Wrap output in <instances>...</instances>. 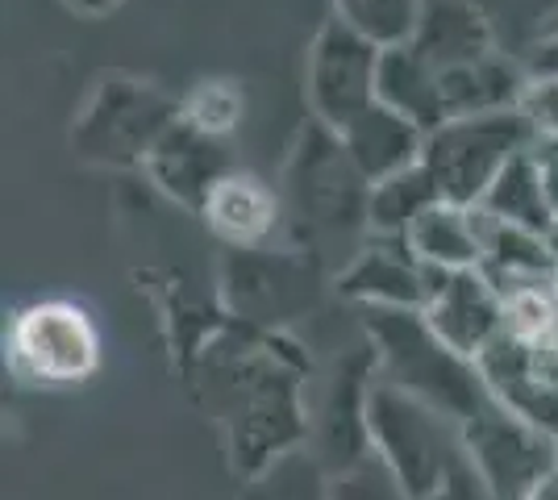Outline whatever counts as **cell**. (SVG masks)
Wrapping results in <instances>:
<instances>
[{"instance_id":"cell-21","label":"cell","mask_w":558,"mask_h":500,"mask_svg":"<svg viewBox=\"0 0 558 500\" xmlns=\"http://www.w3.org/2000/svg\"><path fill=\"white\" fill-rule=\"evenodd\" d=\"M246 113V96L233 80H196L180 96V118L213 138H230Z\"/></svg>"},{"instance_id":"cell-19","label":"cell","mask_w":558,"mask_h":500,"mask_svg":"<svg viewBox=\"0 0 558 500\" xmlns=\"http://www.w3.org/2000/svg\"><path fill=\"white\" fill-rule=\"evenodd\" d=\"M438 184L425 171V163L400 171L392 180L372 188V234H388V239H404L413 230L421 214H429L438 205Z\"/></svg>"},{"instance_id":"cell-13","label":"cell","mask_w":558,"mask_h":500,"mask_svg":"<svg viewBox=\"0 0 558 500\" xmlns=\"http://www.w3.org/2000/svg\"><path fill=\"white\" fill-rule=\"evenodd\" d=\"M201 221L209 225V234L226 251H255V246H271L288 214H283L279 188H271L255 171L233 167L230 175L209 192Z\"/></svg>"},{"instance_id":"cell-24","label":"cell","mask_w":558,"mask_h":500,"mask_svg":"<svg viewBox=\"0 0 558 500\" xmlns=\"http://www.w3.org/2000/svg\"><path fill=\"white\" fill-rule=\"evenodd\" d=\"M121 4L125 0H63V9L75 13V17H84V22H105V17H113Z\"/></svg>"},{"instance_id":"cell-2","label":"cell","mask_w":558,"mask_h":500,"mask_svg":"<svg viewBox=\"0 0 558 500\" xmlns=\"http://www.w3.org/2000/svg\"><path fill=\"white\" fill-rule=\"evenodd\" d=\"M367 342L375 351L379 380L404 388L409 397L434 405L459 426L492 401V388L480 363L454 355L442 338L425 326L421 313L367 309Z\"/></svg>"},{"instance_id":"cell-14","label":"cell","mask_w":558,"mask_h":500,"mask_svg":"<svg viewBox=\"0 0 558 500\" xmlns=\"http://www.w3.org/2000/svg\"><path fill=\"white\" fill-rule=\"evenodd\" d=\"M409 50L438 75H446L492 59L496 34H492L488 13L475 0H425Z\"/></svg>"},{"instance_id":"cell-20","label":"cell","mask_w":558,"mask_h":500,"mask_svg":"<svg viewBox=\"0 0 558 500\" xmlns=\"http://www.w3.org/2000/svg\"><path fill=\"white\" fill-rule=\"evenodd\" d=\"M329 4L338 22L363 34L379 50L409 47V38L417 34L421 9H425V0H329Z\"/></svg>"},{"instance_id":"cell-7","label":"cell","mask_w":558,"mask_h":500,"mask_svg":"<svg viewBox=\"0 0 558 500\" xmlns=\"http://www.w3.org/2000/svg\"><path fill=\"white\" fill-rule=\"evenodd\" d=\"M13 376L34 388H75L100 367V330L75 301H34L4 333Z\"/></svg>"},{"instance_id":"cell-11","label":"cell","mask_w":558,"mask_h":500,"mask_svg":"<svg viewBox=\"0 0 558 500\" xmlns=\"http://www.w3.org/2000/svg\"><path fill=\"white\" fill-rule=\"evenodd\" d=\"M421 317L454 355L471 358V363H480V355L509 330L505 296L480 267H471V271H438L429 305L421 309Z\"/></svg>"},{"instance_id":"cell-23","label":"cell","mask_w":558,"mask_h":500,"mask_svg":"<svg viewBox=\"0 0 558 500\" xmlns=\"http://www.w3.org/2000/svg\"><path fill=\"white\" fill-rule=\"evenodd\" d=\"M429 500H496V497H492L488 488H484V479L471 472V463H463V467H459L454 476L446 479L442 488H438V492H434Z\"/></svg>"},{"instance_id":"cell-15","label":"cell","mask_w":558,"mask_h":500,"mask_svg":"<svg viewBox=\"0 0 558 500\" xmlns=\"http://www.w3.org/2000/svg\"><path fill=\"white\" fill-rule=\"evenodd\" d=\"M338 138H342L347 155L354 159V167L363 171V180L375 188V184L392 180L400 171L417 167L425 159V138L429 134L421 130L417 121H409L404 113H396V109L375 100L372 109L363 118L350 121Z\"/></svg>"},{"instance_id":"cell-3","label":"cell","mask_w":558,"mask_h":500,"mask_svg":"<svg viewBox=\"0 0 558 500\" xmlns=\"http://www.w3.org/2000/svg\"><path fill=\"white\" fill-rule=\"evenodd\" d=\"M367 442L413 500H429L466 463L463 426L379 376L367 397Z\"/></svg>"},{"instance_id":"cell-22","label":"cell","mask_w":558,"mask_h":500,"mask_svg":"<svg viewBox=\"0 0 558 500\" xmlns=\"http://www.w3.org/2000/svg\"><path fill=\"white\" fill-rule=\"evenodd\" d=\"M333 500H413L400 479L375 459V454H363L359 463L342 467V476L333 484Z\"/></svg>"},{"instance_id":"cell-9","label":"cell","mask_w":558,"mask_h":500,"mask_svg":"<svg viewBox=\"0 0 558 500\" xmlns=\"http://www.w3.org/2000/svg\"><path fill=\"white\" fill-rule=\"evenodd\" d=\"M463 451L471 472L496 500H525L542 476L558 467V442L492 397L463 422Z\"/></svg>"},{"instance_id":"cell-12","label":"cell","mask_w":558,"mask_h":500,"mask_svg":"<svg viewBox=\"0 0 558 500\" xmlns=\"http://www.w3.org/2000/svg\"><path fill=\"white\" fill-rule=\"evenodd\" d=\"M142 171L167 200H175V205H184L201 217L209 192L233 171V159L226 138H213L205 130L187 125L184 118H175V125L146 155Z\"/></svg>"},{"instance_id":"cell-4","label":"cell","mask_w":558,"mask_h":500,"mask_svg":"<svg viewBox=\"0 0 558 500\" xmlns=\"http://www.w3.org/2000/svg\"><path fill=\"white\" fill-rule=\"evenodd\" d=\"M180 118V100L155 80L134 72H105L93 80L71 121V155L93 167H142L155 143Z\"/></svg>"},{"instance_id":"cell-6","label":"cell","mask_w":558,"mask_h":500,"mask_svg":"<svg viewBox=\"0 0 558 500\" xmlns=\"http://www.w3.org/2000/svg\"><path fill=\"white\" fill-rule=\"evenodd\" d=\"M326 259L308 246H255L226 251L221 259V301L238 321L279 330L322 301Z\"/></svg>"},{"instance_id":"cell-10","label":"cell","mask_w":558,"mask_h":500,"mask_svg":"<svg viewBox=\"0 0 558 500\" xmlns=\"http://www.w3.org/2000/svg\"><path fill=\"white\" fill-rule=\"evenodd\" d=\"M434 280L438 271H429L404 239H388V234H367V242L333 276L338 292L354 305L404 313H421L429 305Z\"/></svg>"},{"instance_id":"cell-16","label":"cell","mask_w":558,"mask_h":500,"mask_svg":"<svg viewBox=\"0 0 558 500\" xmlns=\"http://www.w3.org/2000/svg\"><path fill=\"white\" fill-rule=\"evenodd\" d=\"M404 242L429 271H471L484 259L475 209H459L446 200H438L429 214H421L413 221V230L404 234Z\"/></svg>"},{"instance_id":"cell-25","label":"cell","mask_w":558,"mask_h":500,"mask_svg":"<svg viewBox=\"0 0 558 500\" xmlns=\"http://www.w3.org/2000/svg\"><path fill=\"white\" fill-rule=\"evenodd\" d=\"M525 500H558V467L555 472H550V476H542L534 484V492H530V497Z\"/></svg>"},{"instance_id":"cell-17","label":"cell","mask_w":558,"mask_h":500,"mask_svg":"<svg viewBox=\"0 0 558 500\" xmlns=\"http://www.w3.org/2000/svg\"><path fill=\"white\" fill-rule=\"evenodd\" d=\"M480 214L496 217V221H509V225H521V230H534V234H546L555 239L558 230V214L546 196V180H542V159H537V146L517 155L488 188Z\"/></svg>"},{"instance_id":"cell-18","label":"cell","mask_w":558,"mask_h":500,"mask_svg":"<svg viewBox=\"0 0 558 500\" xmlns=\"http://www.w3.org/2000/svg\"><path fill=\"white\" fill-rule=\"evenodd\" d=\"M379 105H388L409 121H417L425 134H434L446 125V96H442V75L429 63H421L409 47L384 50L379 63Z\"/></svg>"},{"instance_id":"cell-8","label":"cell","mask_w":558,"mask_h":500,"mask_svg":"<svg viewBox=\"0 0 558 500\" xmlns=\"http://www.w3.org/2000/svg\"><path fill=\"white\" fill-rule=\"evenodd\" d=\"M379 63L384 50L329 13L304 59V100L313 121L342 134L350 121L363 118L379 100Z\"/></svg>"},{"instance_id":"cell-5","label":"cell","mask_w":558,"mask_h":500,"mask_svg":"<svg viewBox=\"0 0 558 500\" xmlns=\"http://www.w3.org/2000/svg\"><path fill=\"white\" fill-rule=\"evenodd\" d=\"M537 146V130L521 109L450 118L425 138V171L434 175L438 196L459 209H480L496 175L525 150Z\"/></svg>"},{"instance_id":"cell-1","label":"cell","mask_w":558,"mask_h":500,"mask_svg":"<svg viewBox=\"0 0 558 500\" xmlns=\"http://www.w3.org/2000/svg\"><path fill=\"white\" fill-rule=\"evenodd\" d=\"M283 214L296 221L301 246L326 259V246L342 242L350 255L372 234V184L347 155L342 138L308 118L283 163Z\"/></svg>"}]
</instances>
